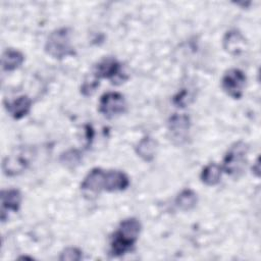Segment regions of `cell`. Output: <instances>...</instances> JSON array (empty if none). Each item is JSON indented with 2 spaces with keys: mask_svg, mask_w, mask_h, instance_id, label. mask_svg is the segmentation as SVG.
I'll list each match as a JSON object with an SVG mask.
<instances>
[{
  "mask_svg": "<svg viewBox=\"0 0 261 261\" xmlns=\"http://www.w3.org/2000/svg\"><path fill=\"white\" fill-rule=\"evenodd\" d=\"M24 61V55L19 50L7 48L1 56V67L4 71H13L21 66Z\"/></svg>",
  "mask_w": 261,
  "mask_h": 261,
  "instance_id": "cell-15",
  "label": "cell"
},
{
  "mask_svg": "<svg viewBox=\"0 0 261 261\" xmlns=\"http://www.w3.org/2000/svg\"><path fill=\"white\" fill-rule=\"evenodd\" d=\"M120 73L121 63L113 56L102 58L94 65L92 70V74L99 81L102 79L116 81L117 77H120Z\"/></svg>",
  "mask_w": 261,
  "mask_h": 261,
  "instance_id": "cell-8",
  "label": "cell"
},
{
  "mask_svg": "<svg viewBox=\"0 0 261 261\" xmlns=\"http://www.w3.org/2000/svg\"><path fill=\"white\" fill-rule=\"evenodd\" d=\"M142 230V224L136 217L121 220L110 240V255L120 257L130 252L135 247Z\"/></svg>",
  "mask_w": 261,
  "mask_h": 261,
  "instance_id": "cell-1",
  "label": "cell"
},
{
  "mask_svg": "<svg viewBox=\"0 0 261 261\" xmlns=\"http://www.w3.org/2000/svg\"><path fill=\"white\" fill-rule=\"evenodd\" d=\"M99 84H100V81L97 80L92 73H91V76L90 79H86L84 81V83L82 84V87H81V93L88 97V96H91L92 94H94V92L96 91V89L99 87Z\"/></svg>",
  "mask_w": 261,
  "mask_h": 261,
  "instance_id": "cell-20",
  "label": "cell"
},
{
  "mask_svg": "<svg viewBox=\"0 0 261 261\" xmlns=\"http://www.w3.org/2000/svg\"><path fill=\"white\" fill-rule=\"evenodd\" d=\"M222 172V168L219 164L211 162L203 167L200 173V179L204 185L208 187H213L219 184Z\"/></svg>",
  "mask_w": 261,
  "mask_h": 261,
  "instance_id": "cell-17",
  "label": "cell"
},
{
  "mask_svg": "<svg viewBox=\"0 0 261 261\" xmlns=\"http://www.w3.org/2000/svg\"><path fill=\"white\" fill-rule=\"evenodd\" d=\"M158 150V143L153 138L147 136L142 138L135 147L136 154L144 161L151 162L154 160Z\"/></svg>",
  "mask_w": 261,
  "mask_h": 261,
  "instance_id": "cell-14",
  "label": "cell"
},
{
  "mask_svg": "<svg viewBox=\"0 0 261 261\" xmlns=\"http://www.w3.org/2000/svg\"><path fill=\"white\" fill-rule=\"evenodd\" d=\"M104 180L105 170L100 167H95L84 177L81 184V190L86 196L97 195L104 191Z\"/></svg>",
  "mask_w": 261,
  "mask_h": 261,
  "instance_id": "cell-9",
  "label": "cell"
},
{
  "mask_svg": "<svg viewBox=\"0 0 261 261\" xmlns=\"http://www.w3.org/2000/svg\"><path fill=\"white\" fill-rule=\"evenodd\" d=\"M45 52L52 58L61 60L74 54L71 45V32L68 28L62 27L52 31L44 45Z\"/></svg>",
  "mask_w": 261,
  "mask_h": 261,
  "instance_id": "cell-2",
  "label": "cell"
},
{
  "mask_svg": "<svg viewBox=\"0 0 261 261\" xmlns=\"http://www.w3.org/2000/svg\"><path fill=\"white\" fill-rule=\"evenodd\" d=\"M83 156L80 150L77 149H68L60 154L59 162L66 168L73 169L79 166L82 162Z\"/></svg>",
  "mask_w": 261,
  "mask_h": 261,
  "instance_id": "cell-18",
  "label": "cell"
},
{
  "mask_svg": "<svg viewBox=\"0 0 261 261\" xmlns=\"http://www.w3.org/2000/svg\"><path fill=\"white\" fill-rule=\"evenodd\" d=\"M174 204L181 211H191L198 204V195L192 189L186 188L176 195L174 199Z\"/></svg>",
  "mask_w": 261,
  "mask_h": 261,
  "instance_id": "cell-16",
  "label": "cell"
},
{
  "mask_svg": "<svg viewBox=\"0 0 261 261\" xmlns=\"http://www.w3.org/2000/svg\"><path fill=\"white\" fill-rule=\"evenodd\" d=\"M33 150L30 147L19 146L15 148L2 161V171L7 176H15L22 173L31 164Z\"/></svg>",
  "mask_w": 261,
  "mask_h": 261,
  "instance_id": "cell-4",
  "label": "cell"
},
{
  "mask_svg": "<svg viewBox=\"0 0 261 261\" xmlns=\"http://www.w3.org/2000/svg\"><path fill=\"white\" fill-rule=\"evenodd\" d=\"M249 146L244 141H238L231 144L224 154L222 171L234 177H239L245 170L247 165Z\"/></svg>",
  "mask_w": 261,
  "mask_h": 261,
  "instance_id": "cell-3",
  "label": "cell"
},
{
  "mask_svg": "<svg viewBox=\"0 0 261 261\" xmlns=\"http://www.w3.org/2000/svg\"><path fill=\"white\" fill-rule=\"evenodd\" d=\"M248 42L244 35L236 29L227 31L222 38V47L226 53L239 56L247 49Z\"/></svg>",
  "mask_w": 261,
  "mask_h": 261,
  "instance_id": "cell-10",
  "label": "cell"
},
{
  "mask_svg": "<svg viewBox=\"0 0 261 261\" xmlns=\"http://www.w3.org/2000/svg\"><path fill=\"white\" fill-rule=\"evenodd\" d=\"M126 110V101L124 96L119 92L104 93L99 100L98 111L107 118L124 113Z\"/></svg>",
  "mask_w": 261,
  "mask_h": 261,
  "instance_id": "cell-6",
  "label": "cell"
},
{
  "mask_svg": "<svg viewBox=\"0 0 261 261\" xmlns=\"http://www.w3.org/2000/svg\"><path fill=\"white\" fill-rule=\"evenodd\" d=\"M22 195L18 189H6L1 191V220L4 222L9 212H17L20 208Z\"/></svg>",
  "mask_w": 261,
  "mask_h": 261,
  "instance_id": "cell-11",
  "label": "cell"
},
{
  "mask_svg": "<svg viewBox=\"0 0 261 261\" xmlns=\"http://www.w3.org/2000/svg\"><path fill=\"white\" fill-rule=\"evenodd\" d=\"M83 258V251L76 247H66L58 257L60 261H80Z\"/></svg>",
  "mask_w": 261,
  "mask_h": 261,
  "instance_id": "cell-19",
  "label": "cell"
},
{
  "mask_svg": "<svg viewBox=\"0 0 261 261\" xmlns=\"http://www.w3.org/2000/svg\"><path fill=\"white\" fill-rule=\"evenodd\" d=\"M247 83V75L240 68L227 69L221 77V88L230 98L239 100L243 97Z\"/></svg>",
  "mask_w": 261,
  "mask_h": 261,
  "instance_id": "cell-5",
  "label": "cell"
},
{
  "mask_svg": "<svg viewBox=\"0 0 261 261\" xmlns=\"http://www.w3.org/2000/svg\"><path fill=\"white\" fill-rule=\"evenodd\" d=\"M191 118L188 114H172L167 122V129L170 141L174 145H182L187 142L191 128Z\"/></svg>",
  "mask_w": 261,
  "mask_h": 261,
  "instance_id": "cell-7",
  "label": "cell"
},
{
  "mask_svg": "<svg viewBox=\"0 0 261 261\" xmlns=\"http://www.w3.org/2000/svg\"><path fill=\"white\" fill-rule=\"evenodd\" d=\"M252 170H253V173H255V175H256V176H259V174H260V163H259V158H257L256 162L254 163Z\"/></svg>",
  "mask_w": 261,
  "mask_h": 261,
  "instance_id": "cell-21",
  "label": "cell"
},
{
  "mask_svg": "<svg viewBox=\"0 0 261 261\" xmlns=\"http://www.w3.org/2000/svg\"><path fill=\"white\" fill-rule=\"evenodd\" d=\"M32 104H33V101L29 96L21 95L13 99L12 101L4 102V107L8 112V114L13 119L18 120L23 118L30 113L32 109Z\"/></svg>",
  "mask_w": 261,
  "mask_h": 261,
  "instance_id": "cell-13",
  "label": "cell"
},
{
  "mask_svg": "<svg viewBox=\"0 0 261 261\" xmlns=\"http://www.w3.org/2000/svg\"><path fill=\"white\" fill-rule=\"evenodd\" d=\"M130 184L128 175L121 170H105L104 191L106 192H122L125 191Z\"/></svg>",
  "mask_w": 261,
  "mask_h": 261,
  "instance_id": "cell-12",
  "label": "cell"
}]
</instances>
